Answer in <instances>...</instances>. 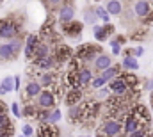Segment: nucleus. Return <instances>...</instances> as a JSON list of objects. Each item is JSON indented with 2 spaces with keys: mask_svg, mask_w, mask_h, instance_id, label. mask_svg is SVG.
<instances>
[{
  "mask_svg": "<svg viewBox=\"0 0 153 137\" xmlns=\"http://www.w3.org/2000/svg\"><path fill=\"white\" fill-rule=\"evenodd\" d=\"M22 41L18 37H13L0 45V61H14L22 50Z\"/></svg>",
  "mask_w": 153,
  "mask_h": 137,
  "instance_id": "nucleus-1",
  "label": "nucleus"
},
{
  "mask_svg": "<svg viewBox=\"0 0 153 137\" xmlns=\"http://www.w3.org/2000/svg\"><path fill=\"white\" fill-rule=\"evenodd\" d=\"M123 134V123L117 118H109L98 128V137H119Z\"/></svg>",
  "mask_w": 153,
  "mask_h": 137,
  "instance_id": "nucleus-2",
  "label": "nucleus"
},
{
  "mask_svg": "<svg viewBox=\"0 0 153 137\" xmlns=\"http://www.w3.org/2000/svg\"><path fill=\"white\" fill-rule=\"evenodd\" d=\"M102 52V46L100 45H91V43H84L78 50H76V57L82 61V63H87V61H94Z\"/></svg>",
  "mask_w": 153,
  "mask_h": 137,
  "instance_id": "nucleus-3",
  "label": "nucleus"
},
{
  "mask_svg": "<svg viewBox=\"0 0 153 137\" xmlns=\"http://www.w3.org/2000/svg\"><path fill=\"white\" fill-rule=\"evenodd\" d=\"M20 32V27H18V23H14L13 22V18H7V20H0V37L2 39H13V37H16Z\"/></svg>",
  "mask_w": 153,
  "mask_h": 137,
  "instance_id": "nucleus-4",
  "label": "nucleus"
},
{
  "mask_svg": "<svg viewBox=\"0 0 153 137\" xmlns=\"http://www.w3.org/2000/svg\"><path fill=\"white\" fill-rule=\"evenodd\" d=\"M128 112H130L143 127H148V125H150V112H148V109H146L143 103H134Z\"/></svg>",
  "mask_w": 153,
  "mask_h": 137,
  "instance_id": "nucleus-5",
  "label": "nucleus"
},
{
  "mask_svg": "<svg viewBox=\"0 0 153 137\" xmlns=\"http://www.w3.org/2000/svg\"><path fill=\"white\" fill-rule=\"evenodd\" d=\"M55 103H57V96H55L53 91H50V89H43V91L39 93L38 107H41V109H53Z\"/></svg>",
  "mask_w": 153,
  "mask_h": 137,
  "instance_id": "nucleus-6",
  "label": "nucleus"
},
{
  "mask_svg": "<svg viewBox=\"0 0 153 137\" xmlns=\"http://www.w3.org/2000/svg\"><path fill=\"white\" fill-rule=\"evenodd\" d=\"M109 89H111V95H117V96H123V95H126L128 93V86H126V82L117 75L116 78H112L111 82H109Z\"/></svg>",
  "mask_w": 153,
  "mask_h": 137,
  "instance_id": "nucleus-7",
  "label": "nucleus"
},
{
  "mask_svg": "<svg viewBox=\"0 0 153 137\" xmlns=\"http://www.w3.org/2000/svg\"><path fill=\"white\" fill-rule=\"evenodd\" d=\"M53 55H55V59H57L59 63H68V61L73 57V50H71L70 45L59 43V45L55 46V50H53Z\"/></svg>",
  "mask_w": 153,
  "mask_h": 137,
  "instance_id": "nucleus-8",
  "label": "nucleus"
},
{
  "mask_svg": "<svg viewBox=\"0 0 153 137\" xmlns=\"http://www.w3.org/2000/svg\"><path fill=\"white\" fill-rule=\"evenodd\" d=\"M34 63V68L36 69H43V71H48V69H53L57 64H59V61L55 59V55L53 54H50V55H46V57H43V59H38V61H32Z\"/></svg>",
  "mask_w": 153,
  "mask_h": 137,
  "instance_id": "nucleus-9",
  "label": "nucleus"
},
{
  "mask_svg": "<svg viewBox=\"0 0 153 137\" xmlns=\"http://www.w3.org/2000/svg\"><path fill=\"white\" fill-rule=\"evenodd\" d=\"M114 27L111 25V23H103V25H96L94 29H93V34H94V37L98 39V41H107L109 39V36L114 34Z\"/></svg>",
  "mask_w": 153,
  "mask_h": 137,
  "instance_id": "nucleus-10",
  "label": "nucleus"
},
{
  "mask_svg": "<svg viewBox=\"0 0 153 137\" xmlns=\"http://www.w3.org/2000/svg\"><path fill=\"white\" fill-rule=\"evenodd\" d=\"M153 7V2H148V0H137L135 5H134V13L139 20H144L148 16V13L152 11Z\"/></svg>",
  "mask_w": 153,
  "mask_h": 137,
  "instance_id": "nucleus-11",
  "label": "nucleus"
},
{
  "mask_svg": "<svg viewBox=\"0 0 153 137\" xmlns=\"http://www.w3.org/2000/svg\"><path fill=\"white\" fill-rule=\"evenodd\" d=\"M139 128H143V125L128 112L126 118H125V121H123V134H125V136H130V134H134V132L139 130Z\"/></svg>",
  "mask_w": 153,
  "mask_h": 137,
  "instance_id": "nucleus-12",
  "label": "nucleus"
},
{
  "mask_svg": "<svg viewBox=\"0 0 153 137\" xmlns=\"http://www.w3.org/2000/svg\"><path fill=\"white\" fill-rule=\"evenodd\" d=\"M82 100H84V93H82V89H68V93H66V96H64V103H66V107L78 105V103H82Z\"/></svg>",
  "mask_w": 153,
  "mask_h": 137,
  "instance_id": "nucleus-13",
  "label": "nucleus"
},
{
  "mask_svg": "<svg viewBox=\"0 0 153 137\" xmlns=\"http://www.w3.org/2000/svg\"><path fill=\"white\" fill-rule=\"evenodd\" d=\"M71 20H75V9H73V5L71 4H62L59 7V22L61 23H68Z\"/></svg>",
  "mask_w": 153,
  "mask_h": 137,
  "instance_id": "nucleus-14",
  "label": "nucleus"
},
{
  "mask_svg": "<svg viewBox=\"0 0 153 137\" xmlns=\"http://www.w3.org/2000/svg\"><path fill=\"white\" fill-rule=\"evenodd\" d=\"M38 36L29 34L25 39V46H23V54H25V59H34V50H36V45H38Z\"/></svg>",
  "mask_w": 153,
  "mask_h": 137,
  "instance_id": "nucleus-15",
  "label": "nucleus"
},
{
  "mask_svg": "<svg viewBox=\"0 0 153 137\" xmlns=\"http://www.w3.org/2000/svg\"><path fill=\"white\" fill-rule=\"evenodd\" d=\"M64 86L68 89H82L80 78H78V71H66L64 73Z\"/></svg>",
  "mask_w": 153,
  "mask_h": 137,
  "instance_id": "nucleus-16",
  "label": "nucleus"
},
{
  "mask_svg": "<svg viewBox=\"0 0 153 137\" xmlns=\"http://www.w3.org/2000/svg\"><path fill=\"white\" fill-rule=\"evenodd\" d=\"M59 128L52 123H39L38 137H59Z\"/></svg>",
  "mask_w": 153,
  "mask_h": 137,
  "instance_id": "nucleus-17",
  "label": "nucleus"
},
{
  "mask_svg": "<svg viewBox=\"0 0 153 137\" xmlns=\"http://www.w3.org/2000/svg\"><path fill=\"white\" fill-rule=\"evenodd\" d=\"M62 31H64V34L70 36V37H78L80 32H82V23L76 22V20H71L68 23H62Z\"/></svg>",
  "mask_w": 153,
  "mask_h": 137,
  "instance_id": "nucleus-18",
  "label": "nucleus"
},
{
  "mask_svg": "<svg viewBox=\"0 0 153 137\" xmlns=\"http://www.w3.org/2000/svg\"><path fill=\"white\" fill-rule=\"evenodd\" d=\"M105 9L109 11L111 16H121L125 13V4H123V0H109Z\"/></svg>",
  "mask_w": 153,
  "mask_h": 137,
  "instance_id": "nucleus-19",
  "label": "nucleus"
},
{
  "mask_svg": "<svg viewBox=\"0 0 153 137\" xmlns=\"http://www.w3.org/2000/svg\"><path fill=\"white\" fill-rule=\"evenodd\" d=\"M93 63H94V68L98 69V71H103V69H107V68L112 66V57L107 55V54H100Z\"/></svg>",
  "mask_w": 153,
  "mask_h": 137,
  "instance_id": "nucleus-20",
  "label": "nucleus"
},
{
  "mask_svg": "<svg viewBox=\"0 0 153 137\" xmlns=\"http://www.w3.org/2000/svg\"><path fill=\"white\" fill-rule=\"evenodd\" d=\"M41 91H43V86L39 84L38 80H32V82H29L25 86V96L27 98H38Z\"/></svg>",
  "mask_w": 153,
  "mask_h": 137,
  "instance_id": "nucleus-21",
  "label": "nucleus"
},
{
  "mask_svg": "<svg viewBox=\"0 0 153 137\" xmlns=\"http://www.w3.org/2000/svg\"><path fill=\"white\" fill-rule=\"evenodd\" d=\"M52 50H50V45L48 43H43V41H38L36 45V50H34V59L32 61H38V59H43L46 55H50Z\"/></svg>",
  "mask_w": 153,
  "mask_h": 137,
  "instance_id": "nucleus-22",
  "label": "nucleus"
},
{
  "mask_svg": "<svg viewBox=\"0 0 153 137\" xmlns=\"http://www.w3.org/2000/svg\"><path fill=\"white\" fill-rule=\"evenodd\" d=\"M121 66L126 69V71H137V69H139L137 57H134V55H125V57H123V63H121Z\"/></svg>",
  "mask_w": 153,
  "mask_h": 137,
  "instance_id": "nucleus-23",
  "label": "nucleus"
},
{
  "mask_svg": "<svg viewBox=\"0 0 153 137\" xmlns=\"http://www.w3.org/2000/svg\"><path fill=\"white\" fill-rule=\"evenodd\" d=\"M119 73H121V66H111V68L103 69V71H102L100 75H102V77H103V80H105V82L109 84V82H111L112 78H116V77H117Z\"/></svg>",
  "mask_w": 153,
  "mask_h": 137,
  "instance_id": "nucleus-24",
  "label": "nucleus"
},
{
  "mask_svg": "<svg viewBox=\"0 0 153 137\" xmlns=\"http://www.w3.org/2000/svg\"><path fill=\"white\" fill-rule=\"evenodd\" d=\"M119 77L126 82V86H128L130 89H135V87L139 86V78H137L135 73H126V71H125V73H119Z\"/></svg>",
  "mask_w": 153,
  "mask_h": 137,
  "instance_id": "nucleus-25",
  "label": "nucleus"
},
{
  "mask_svg": "<svg viewBox=\"0 0 153 137\" xmlns=\"http://www.w3.org/2000/svg\"><path fill=\"white\" fill-rule=\"evenodd\" d=\"M78 78H80L82 87L89 86V84H91V80H93V73H91V69H89V68H80V69H78Z\"/></svg>",
  "mask_w": 153,
  "mask_h": 137,
  "instance_id": "nucleus-26",
  "label": "nucleus"
},
{
  "mask_svg": "<svg viewBox=\"0 0 153 137\" xmlns=\"http://www.w3.org/2000/svg\"><path fill=\"white\" fill-rule=\"evenodd\" d=\"M39 84L43 86V87H50V86H53V82H55V73H39Z\"/></svg>",
  "mask_w": 153,
  "mask_h": 137,
  "instance_id": "nucleus-27",
  "label": "nucleus"
},
{
  "mask_svg": "<svg viewBox=\"0 0 153 137\" xmlns=\"http://www.w3.org/2000/svg\"><path fill=\"white\" fill-rule=\"evenodd\" d=\"M125 41H126L125 36H116L114 39L111 41V48H112V54H114V55H119V52H121V45H123Z\"/></svg>",
  "mask_w": 153,
  "mask_h": 137,
  "instance_id": "nucleus-28",
  "label": "nucleus"
},
{
  "mask_svg": "<svg viewBox=\"0 0 153 137\" xmlns=\"http://www.w3.org/2000/svg\"><path fill=\"white\" fill-rule=\"evenodd\" d=\"M38 110H39V107L38 105H25L23 109H22V116L23 118H36V114H38Z\"/></svg>",
  "mask_w": 153,
  "mask_h": 137,
  "instance_id": "nucleus-29",
  "label": "nucleus"
},
{
  "mask_svg": "<svg viewBox=\"0 0 153 137\" xmlns=\"http://www.w3.org/2000/svg\"><path fill=\"white\" fill-rule=\"evenodd\" d=\"M61 118H62V112H61V109H50V116H48V121L46 123H52V125H55V123H59L61 121Z\"/></svg>",
  "mask_w": 153,
  "mask_h": 137,
  "instance_id": "nucleus-30",
  "label": "nucleus"
},
{
  "mask_svg": "<svg viewBox=\"0 0 153 137\" xmlns=\"http://www.w3.org/2000/svg\"><path fill=\"white\" fill-rule=\"evenodd\" d=\"M94 11H96V16L103 22V23H109V20H111V14H109V11L105 9V7H102V5H98V7H94Z\"/></svg>",
  "mask_w": 153,
  "mask_h": 137,
  "instance_id": "nucleus-31",
  "label": "nucleus"
},
{
  "mask_svg": "<svg viewBox=\"0 0 153 137\" xmlns=\"http://www.w3.org/2000/svg\"><path fill=\"white\" fill-rule=\"evenodd\" d=\"M96 18L98 16H96V11L94 9H85V13H84V23H91L93 25L96 22Z\"/></svg>",
  "mask_w": 153,
  "mask_h": 137,
  "instance_id": "nucleus-32",
  "label": "nucleus"
},
{
  "mask_svg": "<svg viewBox=\"0 0 153 137\" xmlns=\"http://www.w3.org/2000/svg\"><path fill=\"white\" fill-rule=\"evenodd\" d=\"M105 84H107V82L103 80V77H102V75H98V77H93V80H91V84H89V86H91L93 89H96V91H98V89H102Z\"/></svg>",
  "mask_w": 153,
  "mask_h": 137,
  "instance_id": "nucleus-33",
  "label": "nucleus"
},
{
  "mask_svg": "<svg viewBox=\"0 0 153 137\" xmlns=\"http://www.w3.org/2000/svg\"><path fill=\"white\" fill-rule=\"evenodd\" d=\"M0 84H2V87L5 89V93H11V91L14 89V77H5Z\"/></svg>",
  "mask_w": 153,
  "mask_h": 137,
  "instance_id": "nucleus-34",
  "label": "nucleus"
},
{
  "mask_svg": "<svg viewBox=\"0 0 153 137\" xmlns=\"http://www.w3.org/2000/svg\"><path fill=\"white\" fill-rule=\"evenodd\" d=\"M126 137H150V130L146 127H143V128L135 130L134 134H130V136H126Z\"/></svg>",
  "mask_w": 153,
  "mask_h": 137,
  "instance_id": "nucleus-35",
  "label": "nucleus"
},
{
  "mask_svg": "<svg viewBox=\"0 0 153 137\" xmlns=\"http://www.w3.org/2000/svg\"><path fill=\"white\" fill-rule=\"evenodd\" d=\"M4 128H13L7 114H0V130H4Z\"/></svg>",
  "mask_w": 153,
  "mask_h": 137,
  "instance_id": "nucleus-36",
  "label": "nucleus"
},
{
  "mask_svg": "<svg viewBox=\"0 0 153 137\" xmlns=\"http://www.w3.org/2000/svg\"><path fill=\"white\" fill-rule=\"evenodd\" d=\"M11 110H13V116H14V118H23V116H22V109H20V105H18L16 102H13Z\"/></svg>",
  "mask_w": 153,
  "mask_h": 137,
  "instance_id": "nucleus-37",
  "label": "nucleus"
},
{
  "mask_svg": "<svg viewBox=\"0 0 153 137\" xmlns=\"http://www.w3.org/2000/svg\"><path fill=\"white\" fill-rule=\"evenodd\" d=\"M22 134L25 137H32L34 136V128H32L30 125H23V127H22Z\"/></svg>",
  "mask_w": 153,
  "mask_h": 137,
  "instance_id": "nucleus-38",
  "label": "nucleus"
},
{
  "mask_svg": "<svg viewBox=\"0 0 153 137\" xmlns=\"http://www.w3.org/2000/svg\"><path fill=\"white\" fill-rule=\"evenodd\" d=\"M143 23H144V25H148V27H153V7H152V11L148 13V16L143 20Z\"/></svg>",
  "mask_w": 153,
  "mask_h": 137,
  "instance_id": "nucleus-39",
  "label": "nucleus"
},
{
  "mask_svg": "<svg viewBox=\"0 0 153 137\" xmlns=\"http://www.w3.org/2000/svg\"><path fill=\"white\" fill-rule=\"evenodd\" d=\"M146 34H148V31L146 29H141V32H134L132 34V39H144Z\"/></svg>",
  "mask_w": 153,
  "mask_h": 137,
  "instance_id": "nucleus-40",
  "label": "nucleus"
},
{
  "mask_svg": "<svg viewBox=\"0 0 153 137\" xmlns=\"http://www.w3.org/2000/svg\"><path fill=\"white\" fill-rule=\"evenodd\" d=\"M132 54H134V57H141V55L144 54V48H143V46H135V48L132 50Z\"/></svg>",
  "mask_w": 153,
  "mask_h": 137,
  "instance_id": "nucleus-41",
  "label": "nucleus"
},
{
  "mask_svg": "<svg viewBox=\"0 0 153 137\" xmlns=\"http://www.w3.org/2000/svg\"><path fill=\"white\" fill-rule=\"evenodd\" d=\"M62 2H64V0H46V4L52 5V7H55V5H62Z\"/></svg>",
  "mask_w": 153,
  "mask_h": 137,
  "instance_id": "nucleus-42",
  "label": "nucleus"
},
{
  "mask_svg": "<svg viewBox=\"0 0 153 137\" xmlns=\"http://www.w3.org/2000/svg\"><path fill=\"white\" fill-rule=\"evenodd\" d=\"M20 89V77H14V91Z\"/></svg>",
  "mask_w": 153,
  "mask_h": 137,
  "instance_id": "nucleus-43",
  "label": "nucleus"
},
{
  "mask_svg": "<svg viewBox=\"0 0 153 137\" xmlns=\"http://www.w3.org/2000/svg\"><path fill=\"white\" fill-rule=\"evenodd\" d=\"M146 89H148V91H152V89H153V80H148V84H146Z\"/></svg>",
  "mask_w": 153,
  "mask_h": 137,
  "instance_id": "nucleus-44",
  "label": "nucleus"
},
{
  "mask_svg": "<svg viewBox=\"0 0 153 137\" xmlns=\"http://www.w3.org/2000/svg\"><path fill=\"white\" fill-rule=\"evenodd\" d=\"M4 95H5V89H4V87H2V84H0V96H4Z\"/></svg>",
  "mask_w": 153,
  "mask_h": 137,
  "instance_id": "nucleus-45",
  "label": "nucleus"
},
{
  "mask_svg": "<svg viewBox=\"0 0 153 137\" xmlns=\"http://www.w3.org/2000/svg\"><path fill=\"white\" fill-rule=\"evenodd\" d=\"M152 105H153V95H152Z\"/></svg>",
  "mask_w": 153,
  "mask_h": 137,
  "instance_id": "nucleus-46",
  "label": "nucleus"
},
{
  "mask_svg": "<svg viewBox=\"0 0 153 137\" xmlns=\"http://www.w3.org/2000/svg\"><path fill=\"white\" fill-rule=\"evenodd\" d=\"M80 137H89V136H80Z\"/></svg>",
  "mask_w": 153,
  "mask_h": 137,
  "instance_id": "nucleus-47",
  "label": "nucleus"
},
{
  "mask_svg": "<svg viewBox=\"0 0 153 137\" xmlns=\"http://www.w3.org/2000/svg\"><path fill=\"white\" fill-rule=\"evenodd\" d=\"M20 137H25V136H23V134H22V136H20Z\"/></svg>",
  "mask_w": 153,
  "mask_h": 137,
  "instance_id": "nucleus-48",
  "label": "nucleus"
},
{
  "mask_svg": "<svg viewBox=\"0 0 153 137\" xmlns=\"http://www.w3.org/2000/svg\"><path fill=\"white\" fill-rule=\"evenodd\" d=\"M0 39H2V37H0Z\"/></svg>",
  "mask_w": 153,
  "mask_h": 137,
  "instance_id": "nucleus-49",
  "label": "nucleus"
},
{
  "mask_svg": "<svg viewBox=\"0 0 153 137\" xmlns=\"http://www.w3.org/2000/svg\"><path fill=\"white\" fill-rule=\"evenodd\" d=\"M96 2H98V0H96Z\"/></svg>",
  "mask_w": 153,
  "mask_h": 137,
  "instance_id": "nucleus-50",
  "label": "nucleus"
},
{
  "mask_svg": "<svg viewBox=\"0 0 153 137\" xmlns=\"http://www.w3.org/2000/svg\"><path fill=\"white\" fill-rule=\"evenodd\" d=\"M152 2H153V0H152Z\"/></svg>",
  "mask_w": 153,
  "mask_h": 137,
  "instance_id": "nucleus-51",
  "label": "nucleus"
}]
</instances>
